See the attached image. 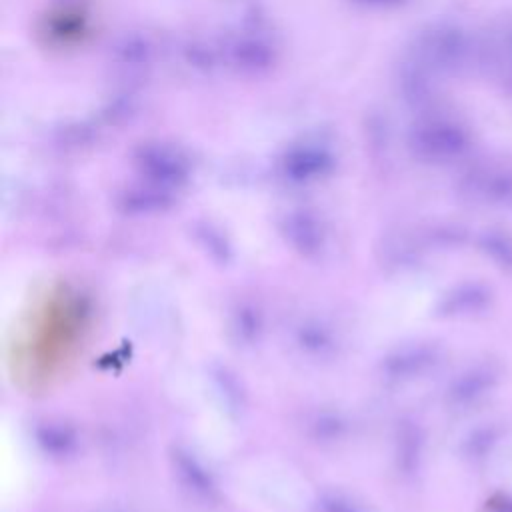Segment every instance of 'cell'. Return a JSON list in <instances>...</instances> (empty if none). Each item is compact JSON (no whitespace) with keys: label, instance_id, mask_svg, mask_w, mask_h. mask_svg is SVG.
<instances>
[{"label":"cell","instance_id":"6da1fadb","mask_svg":"<svg viewBox=\"0 0 512 512\" xmlns=\"http://www.w3.org/2000/svg\"><path fill=\"white\" fill-rule=\"evenodd\" d=\"M468 38L454 26H434L418 42L422 60L434 68H456L468 56Z\"/></svg>","mask_w":512,"mask_h":512},{"label":"cell","instance_id":"7a4b0ae2","mask_svg":"<svg viewBox=\"0 0 512 512\" xmlns=\"http://www.w3.org/2000/svg\"><path fill=\"white\" fill-rule=\"evenodd\" d=\"M412 144L424 156L450 158L466 148V134L460 126L446 120H428L414 128Z\"/></svg>","mask_w":512,"mask_h":512},{"label":"cell","instance_id":"3957f363","mask_svg":"<svg viewBox=\"0 0 512 512\" xmlns=\"http://www.w3.org/2000/svg\"><path fill=\"white\" fill-rule=\"evenodd\" d=\"M472 194L486 202H512V172L504 166H480L468 176Z\"/></svg>","mask_w":512,"mask_h":512},{"label":"cell","instance_id":"277c9868","mask_svg":"<svg viewBox=\"0 0 512 512\" xmlns=\"http://www.w3.org/2000/svg\"><path fill=\"white\" fill-rule=\"evenodd\" d=\"M488 64L496 66L504 80H512V26H502L486 44Z\"/></svg>","mask_w":512,"mask_h":512},{"label":"cell","instance_id":"5b68a950","mask_svg":"<svg viewBox=\"0 0 512 512\" xmlns=\"http://www.w3.org/2000/svg\"><path fill=\"white\" fill-rule=\"evenodd\" d=\"M486 252L496 260V264L504 270H512V238L502 232H492L484 240Z\"/></svg>","mask_w":512,"mask_h":512},{"label":"cell","instance_id":"8992f818","mask_svg":"<svg viewBox=\"0 0 512 512\" xmlns=\"http://www.w3.org/2000/svg\"><path fill=\"white\" fill-rule=\"evenodd\" d=\"M496 512H512V498L496 496Z\"/></svg>","mask_w":512,"mask_h":512},{"label":"cell","instance_id":"52a82bcc","mask_svg":"<svg viewBox=\"0 0 512 512\" xmlns=\"http://www.w3.org/2000/svg\"><path fill=\"white\" fill-rule=\"evenodd\" d=\"M362 4H370V6H390V4H400L404 0H356Z\"/></svg>","mask_w":512,"mask_h":512}]
</instances>
